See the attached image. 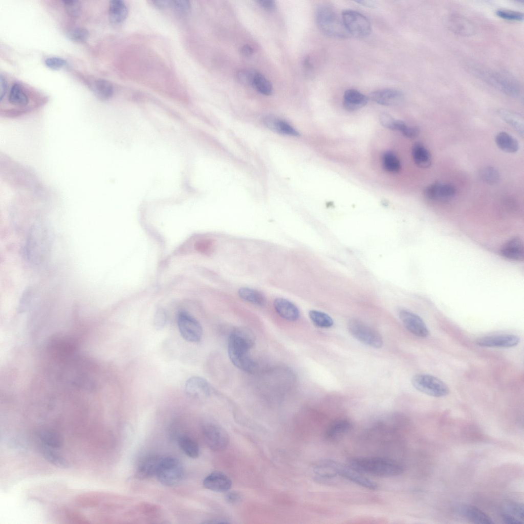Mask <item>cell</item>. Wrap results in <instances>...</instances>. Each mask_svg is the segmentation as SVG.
<instances>
[{
	"instance_id": "obj_1",
	"label": "cell",
	"mask_w": 524,
	"mask_h": 524,
	"mask_svg": "<svg viewBox=\"0 0 524 524\" xmlns=\"http://www.w3.org/2000/svg\"><path fill=\"white\" fill-rule=\"evenodd\" d=\"M253 334L248 330L237 328L230 335L228 353L232 363L239 369L252 373L255 369V362L249 355V350L253 346Z\"/></svg>"
},
{
	"instance_id": "obj_2",
	"label": "cell",
	"mask_w": 524,
	"mask_h": 524,
	"mask_svg": "<svg viewBox=\"0 0 524 524\" xmlns=\"http://www.w3.org/2000/svg\"><path fill=\"white\" fill-rule=\"evenodd\" d=\"M348 465L358 472L380 477L399 475L403 467L395 460L384 457H357L351 459Z\"/></svg>"
},
{
	"instance_id": "obj_3",
	"label": "cell",
	"mask_w": 524,
	"mask_h": 524,
	"mask_svg": "<svg viewBox=\"0 0 524 524\" xmlns=\"http://www.w3.org/2000/svg\"><path fill=\"white\" fill-rule=\"evenodd\" d=\"M316 20L321 31L328 36L343 38L348 35L342 17L328 5H321L317 9Z\"/></svg>"
},
{
	"instance_id": "obj_4",
	"label": "cell",
	"mask_w": 524,
	"mask_h": 524,
	"mask_svg": "<svg viewBox=\"0 0 524 524\" xmlns=\"http://www.w3.org/2000/svg\"><path fill=\"white\" fill-rule=\"evenodd\" d=\"M156 476L162 484L173 486L182 480L184 470L181 463L177 458L162 457Z\"/></svg>"
},
{
	"instance_id": "obj_5",
	"label": "cell",
	"mask_w": 524,
	"mask_h": 524,
	"mask_svg": "<svg viewBox=\"0 0 524 524\" xmlns=\"http://www.w3.org/2000/svg\"><path fill=\"white\" fill-rule=\"evenodd\" d=\"M411 383L417 390L434 397H443L449 392L448 387L444 382L430 375H416L411 379Z\"/></svg>"
},
{
	"instance_id": "obj_6",
	"label": "cell",
	"mask_w": 524,
	"mask_h": 524,
	"mask_svg": "<svg viewBox=\"0 0 524 524\" xmlns=\"http://www.w3.org/2000/svg\"><path fill=\"white\" fill-rule=\"evenodd\" d=\"M341 17L348 34L358 37H364L371 33L370 23L361 13L352 10H344L341 13Z\"/></svg>"
},
{
	"instance_id": "obj_7",
	"label": "cell",
	"mask_w": 524,
	"mask_h": 524,
	"mask_svg": "<svg viewBox=\"0 0 524 524\" xmlns=\"http://www.w3.org/2000/svg\"><path fill=\"white\" fill-rule=\"evenodd\" d=\"M347 326L353 337L361 342L376 348L382 346L383 340L380 334L363 322L353 319L348 321Z\"/></svg>"
},
{
	"instance_id": "obj_8",
	"label": "cell",
	"mask_w": 524,
	"mask_h": 524,
	"mask_svg": "<svg viewBox=\"0 0 524 524\" xmlns=\"http://www.w3.org/2000/svg\"><path fill=\"white\" fill-rule=\"evenodd\" d=\"M483 78L490 84L507 95L517 97L520 88L518 82L508 73L504 72H485L481 74Z\"/></svg>"
},
{
	"instance_id": "obj_9",
	"label": "cell",
	"mask_w": 524,
	"mask_h": 524,
	"mask_svg": "<svg viewBox=\"0 0 524 524\" xmlns=\"http://www.w3.org/2000/svg\"><path fill=\"white\" fill-rule=\"evenodd\" d=\"M204 440L211 450L215 451L223 450L229 443V436L226 431L221 427L213 423H206L202 426Z\"/></svg>"
},
{
	"instance_id": "obj_10",
	"label": "cell",
	"mask_w": 524,
	"mask_h": 524,
	"mask_svg": "<svg viewBox=\"0 0 524 524\" xmlns=\"http://www.w3.org/2000/svg\"><path fill=\"white\" fill-rule=\"evenodd\" d=\"M178 326L182 337L191 342H199L202 337L201 325L192 316L186 312H181L177 318Z\"/></svg>"
},
{
	"instance_id": "obj_11",
	"label": "cell",
	"mask_w": 524,
	"mask_h": 524,
	"mask_svg": "<svg viewBox=\"0 0 524 524\" xmlns=\"http://www.w3.org/2000/svg\"><path fill=\"white\" fill-rule=\"evenodd\" d=\"M333 465L337 475L341 476L354 483L369 489L375 490L377 488V485L375 482L348 465L346 466L333 460Z\"/></svg>"
},
{
	"instance_id": "obj_12",
	"label": "cell",
	"mask_w": 524,
	"mask_h": 524,
	"mask_svg": "<svg viewBox=\"0 0 524 524\" xmlns=\"http://www.w3.org/2000/svg\"><path fill=\"white\" fill-rule=\"evenodd\" d=\"M456 193L455 187L448 183H433L424 190L425 196L430 200L447 202L453 199Z\"/></svg>"
},
{
	"instance_id": "obj_13",
	"label": "cell",
	"mask_w": 524,
	"mask_h": 524,
	"mask_svg": "<svg viewBox=\"0 0 524 524\" xmlns=\"http://www.w3.org/2000/svg\"><path fill=\"white\" fill-rule=\"evenodd\" d=\"M399 315L405 327L412 334L420 337L428 336V329L418 315L406 310H400Z\"/></svg>"
},
{
	"instance_id": "obj_14",
	"label": "cell",
	"mask_w": 524,
	"mask_h": 524,
	"mask_svg": "<svg viewBox=\"0 0 524 524\" xmlns=\"http://www.w3.org/2000/svg\"><path fill=\"white\" fill-rule=\"evenodd\" d=\"M519 337L513 334H500L485 336L475 341L476 345L488 347H511L517 345Z\"/></svg>"
},
{
	"instance_id": "obj_15",
	"label": "cell",
	"mask_w": 524,
	"mask_h": 524,
	"mask_svg": "<svg viewBox=\"0 0 524 524\" xmlns=\"http://www.w3.org/2000/svg\"><path fill=\"white\" fill-rule=\"evenodd\" d=\"M368 98L382 105H396L403 100V93L397 90L385 89L374 91L369 94Z\"/></svg>"
},
{
	"instance_id": "obj_16",
	"label": "cell",
	"mask_w": 524,
	"mask_h": 524,
	"mask_svg": "<svg viewBox=\"0 0 524 524\" xmlns=\"http://www.w3.org/2000/svg\"><path fill=\"white\" fill-rule=\"evenodd\" d=\"M161 459L162 457L156 454L145 456L138 466L136 477L140 479H145L156 475Z\"/></svg>"
},
{
	"instance_id": "obj_17",
	"label": "cell",
	"mask_w": 524,
	"mask_h": 524,
	"mask_svg": "<svg viewBox=\"0 0 524 524\" xmlns=\"http://www.w3.org/2000/svg\"><path fill=\"white\" fill-rule=\"evenodd\" d=\"M273 305L277 314L286 320L295 321L300 317V312L298 307L287 299L277 298L274 300Z\"/></svg>"
},
{
	"instance_id": "obj_18",
	"label": "cell",
	"mask_w": 524,
	"mask_h": 524,
	"mask_svg": "<svg viewBox=\"0 0 524 524\" xmlns=\"http://www.w3.org/2000/svg\"><path fill=\"white\" fill-rule=\"evenodd\" d=\"M185 390L189 397L195 398L207 397L210 394V387L207 381L198 376L191 377L187 380Z\"/></svg>"
},
{
	"instance_id": "obj_19",
	"label": "cell",
	"mask_w": 524,
	"mask_h": 524,
	"mask_svg": "<svg viewBox=\"0 0 524 524\" xmlns=\"http://www.w3.org/2000/svg\"><path fill=\"white\" fill-rule=\"evenodd\" d=\"M203 485L205 488L211 491L225 492L230 489L232 482L225 474L220 472H213L204 478Z\"/></svg>"
},
{
	"instance_id": "obj_20",
	"label": "cell",
	"mask_w": 524,
	"mask_h": 524,
	"mask_svg": "<svg viewBox=\"0 0 524 524\" xmlns=\"http://www.w3.org/2000/svg\"><path fill=\"white\" fill-rule=\"evenodd\" d=\"M501 255L510 260L520 261L523 259L524 247L519 237H515L506 242L500 249Z\"/></svg>"
},
{
	"instance_id": "obj_21",
	"label": "cell",
	"mask_w": 524,
	"mask_h": 524,
	"mask_svg": "<svg viewBox=\"0 0 524 524\" xmlns=\"http://www.w3.org/2000/svg\"><path fill=\"white\" fill-rule=\"evenodd\" d=\"M368 97L355 89H348L343 95V106L349 111H354L364 106L368 102Z\"/></svg>"
},
{
	"instance_id": "obj_22",
	"label": "cell",
	"mask_w": 524,
	"mask_h": 524,
	"mask_svg": "<svg viewBox=\"0 0 524 524\" xmlns=\"http://www.w3.org/2000/svg\"><path fill=\"white\" fill-rule=\"evenodd\" d=\"M449 29L462 36H470L475 33L473 24L466 18L458 15H452L448 19Z\"/></svg>"
},
{
	"instance_id": "obj_23",
	"label": "cell",
	"mask_w": 524,
	"mask_h": 524,
	"mask_svg": "<svg viewBox=\"0 0 524 524\" xmlns=\"http://www.w3.org/2000/svg\"><path fill=\"white\" fill-rule=\"evenodd\" d=\"M264 123L269 129L278 134L292 136H298L299 133L287 122L274 117H267Z\"/></svg>"
},
{
	"instance_id": "obj_24",
	"label": "cell",
	"mask_w": 524,
	"mask_h": 524,
	"mask_svg": "<svg viewBox=\"0 0 524 524\" xmlns=\"http://www.w3.org/2000/svg\"><path fill=\"white\" fill-rule=\"evenodd\" d=\"M352 427V423L347 420H337L326 429L324 434L325 438L330 441L337 440L350 431Z\"/></svg>"
},
{
	"instance_id": "obj_25",
	"label": "cell",
	"mask_w": 524,
	"mask_h": 524,
	"mask_svg": "<svg viewBox=\"0 0 524 524\" xmlns=\"http://www.w3.org/2000/svg\"><path fill=\"white\" fill-rule=\"evenodd\" d=\"M127 14V8L123 1L113 0L110 2L108 15L112 23H121L126 19Z\"/></svg>"
},
{
	"instance_id": "obj_26",
	"label": "cell",
	"mask_w": 524,
	"mask_h": 524,
	"mask_svg": "<svg viewBox=\"0 0 524 524\" xmlns=\"http://www.w3.org/2000/svg\"><path fill=\"white\" fill-rule=\"evenodd\" d=\"M412 156L415 164L418 167L426 168L431 165V155L422 143L417 142L413 145Z\"/></svg>"
},
{
	"instance_id": "obj_27",
	"label": "cell",
	"mask_w": 524,
	"mask_h": 524,
	"mask_svg": "<svg viewBox=\"0 0 524 524\" xmlns=\"http://www.w3.org/2000/svg\"><path fill=\"white\" fill-rule=\"evenodd\" d=\"M238 295L244 301L251 304L263 307L266 303V298L260 291L249 287H241L237 291Z\"/></svg>"
},
{
	"instance_id": "obj_28",
	"label": "cell",
	"mask_w": 524,
	"mask_h": 524,
	"mask_svg": "<svg viewBox=\"0 0 524 524\" xmlns=\"http://www.w3.org/2000/svg\"><path fill=\"white\" fill-rule=\"evenodd\" d=\"M461 512L464 516L474 523L481 524L494 523L492 519L488 515L474 506H463L461 508Z\"/></svg>"
},
{
	"instance_id": "obj_29",
	"label": "cell",
	"mask_w": 524,
	"mask_h": 524,
	"mask_svg": "<svg viewBox=\"0 0 524 524\" xmlns=\"http://www.w3.org/2000/svg\"><path fill=\"white\" fill-rule=\"evenodd\" d=\"M498 114L507 123L512 127L521 136L524 134V120L520 114L504 109L499 110Z\"/></svg>"
},
{
	"instance_id": "obj_30",
	"label": "cell",
	"mask_w": 524,
	"mask_h": 524,
	"mask_svg": "<svg viewBox=\"0 0 524 524\" xmlns=\"http://www.w3.org/2000/svg\"><path fill=\"white\" fill-rule=\"evenodd\" d=\"M495 142L501 150L506 152L514 153L519 149L517 140L505 132H499L496 135Z\"/></svg>"
},
{
	"instance_id": "obj_31",
	"label": "cell",
	"mask_w": 524,
	"mask_h": 524,
	"mask_svg": "<svg viewBox=\"0 0 524 524\" xmlns=\"http://www.w3.org/2000/svg\"><path fill=\"white\" fill-rule=\"evenodd\" d=\"M8 100L11 105L21 108L27 106L29 103L28 97L18 83L14 84L11 87Z\"/></svg>"
},
{
	"instance_id": "obj_32",
	"label": "cell",
	"mask_w": 524,
	"mask_h": 524,
	"mask_svg": "<svg viewBox=\"0 0 524 524\" xmlns=\"http://www.w3.org/2000/svg\"><path fill=\"white\" fill-rule=\"evenodd\" d=\"M39 450L43 457L53 465L62 468L69 466L68 461L61 454L53 450V448L41 442Z\"/></svg>"
},
{
	"instance_id": "obj_33",
	"label": "cell",
	"mask_w": 524,
	"mask_h": 524,
	"mask_svg": "<svg viewBox=\"0 0 524 524\" xmlns=\"http://www.w3.org/2000/svg\"><path fill=\"white\" fill-rule=\"evenodd\" d=\"M92 90L100 100L105 101L110 99L114 94V88L109 81L104 79H97L92 84Z\"/></svg>"
},
{
	"instance_id": "obj_34",
	"label": "cell",
	"mask_w": 524,
	"mask_h": 524,
	"mask_svg": "<svg viewBox=\"0 0 524 524\" xmlns=\"http://www.w3.org/2000/svg\"><path fill=\"white\" fill-rule=\"evenodd\" d=\"M37 435L41 442L53 448H58L62 445V439L56 431L41 429L37 431Z\"/></svg>"
},
{
	"instance_id": "obj_35",
	"label": "cell",
	"mask_w": 524,
	"mask_h": 524,
	"mask_svg": "<svg viewBox=\"0 0 524 524\" xmlns=\"http://www.w3.org/2000/svg\"><path fill=\"white\" fill-rule=\"evenodd\" d=\"M178 444L181 450L188 457L195 458L199 456V445L192 438L186 435L181 436L178 439Z\"/></svg>"
},
{
	"instance_id": "obj_36",
	"label": "cell",
	"mask_w": 524,
	"mask_h": 524,
	"mask_svg": "<svg viewBox=\"0 0 524 524\" xmlns=\"http://www.w3.org/2000/svg\"><path fill=\"white\" fill-rule=\"evenodd\" d=\"M309 316L314 325L321 328L331 327L334 321L328 314L321 311L312 310L309 312Z\"/></svg>"
},
{
	"instance_id": "obj_37",
	"label": "cell",
	"mask_w": 524,
	"mask_h": 524,
	"mask_svg": "<svg viewBox=\"0 0 524 524\" xmlns=\"http://www.w3.org/2000/svg\"><path fill=\"white\" fill-rule=\"evenodd\" d=\"M252 86L259 93L265 95H270L273 89L270 82L261 73L256 72Z\"/></svg>"
},
{
	"instance_id": "obj_38",
	"label": "cell",
	"mask_w": 524,
	"mask_h": 524,
	"mask_svg": "<svg viewBox=\"0 0 524 524\" xmlns=\"http://www.w3.org/2000/svg\"><path fill=\"white\" fill-rule=\"evenodd\" d=\"M382 164L386 171L397 172L401 169V163L396 155L390 151L385 152L382 156Z\"/></svg>"
},
{
	"instance_id": "obj_39",
	"label": "cell",
	"mask_w": 524,
	"mask_h": 524,
	"mask_svg": "<svg viewBox=\"0 0 524 524\" xmlns=\"http://www.w3.org/2000/svg\"><path fill=\"white\" fill-rule=\"evenodd\" d=\"M479 176L484 182L491 185L497 183L500 178L497 170L491 166L482 168L479 172Z\"/></svg>"
},
{
	"instance_id": "obj_40",
	"label": "cell",
	"mask_w": 524,
	"mask_h": 524,
	"mask_svg": "<svg viewBox=\"0 0 524 524\" xmlns=\"http://www.w3.org/2000/svg\"><path fill=\"white\" fill-rule=\"evenodd\" d=\"M64 8L70 16L76 17L81 12V5L79 1L76 0L63 1Z\"/></svg>"
},
{
	"instance_id": "obj_41",
	"label": "cell",
	"mask_w": 524,
	"mask_h": 524,
	"mask_svg": "<svg viewBox=\"0 0 524 524\" xmlns=\"http://www.w3.org/2000/svg\"><path fill=\"white\" fill-rule=\"evenodd\" d=\"M170 7L180 15H187L190 11L191 5L189 1L177 0L170 1Z\"/></svg>"
},
{
	"instance_id": "obj_42",
	"label": "cell",
	"mask_w": 524,
	"mask_h": 524,
	"mask_svg": "<svg viewBox=\"0 0 524 524\" xmlns=\"http://www.w3.org/2000/svg\"><path fill=\"white\" fill-rule=\"evenodd\" d=\"M89 35L88 30L81 27L74 28L69 31L67 33V36L70 40L76 42L85 41Z\"/></svg>"
},
{
	"instance_id": "obj_43",
	"label": "cell",
	"mask_w": 524,
	"mask_h": 524,
	"mask_svg": "<svg viewBox=\"0 0 524 524\" xmlns=\"http://www.w3.org/2000/svg\"><path fill=\"white\" fill-rule=\"evenodd\" d=\"M496 13L498 17L509 20L521 21L523 18V13L518 11L500 9Z\"/></svg>"
},
{
	"instance_id": "obj_44",
	"label": "cell",
	"mask_w": 524,
	"mask_h": 524,
	"mask_svg": "<svg viewBox=\"0 0 524 524\" xmlns=\"http://www.w3.org/2000/svg\"><path fill=\"white\" fill-rule=\"evenodd\" d=\"M256 72L253 70H242L237 74L238 80L243 84L252 86Z\"/></svg>"
},
{
	"instance_id": "obj_45",
	"label": "cell",
	"mask_w": 524,
	"mask_h": 524,
	"mask_svg": "<svg viewBox=\"0 0 524 524\" xmlns=\"http://www.w3.org/2000/svg\"><path fill=\"white\" fill-rule=\"evenodd\" d=\"M379 120L381 125L385 128L396 130L398 120L390 115L385 113L381 114Z\"/></svg>"
},
{
	"instance_id": "obj_46",
	"label": "cell",
	"mask_w": 524,
	"mask_h": 524,
	"mask_svg": "<svg viewBox=\"0 0 524 524\" xmlns=\"http://www.w3.org/2000/svg\"><path fill=\"white\" fill-rule=\"evenodd\" d=\"M46 66L54 70L62 69L67 64V62L63 58L57 57L48 58L45 60Z\"/></svg>"
},
{
	"instance_id": "obj_47",
	"label": "cell",
	"mask_w": 524,
	"mask_h": 524,
	"mask_svg": "<svg viewBox=\"0 0 524 524\" xmlns=\"http://www.w3.org/2000/svg\"><path fill=\"white\" fill-rule=\"evenodd\" d=\"M166 322V315L165 312L159 309L156 312L154 317V326L157 330H160L165 326Z\"/></svg>"
},
{
	"instance_id": "obj_48",
	"label": "cell",
	"mask_w": 524,
	"mask_h": 524,
	"mask_svg": "<svg viewBox=\"0 0 524 524\" xmlns=\"http://www.w3.org/2000/svg\"><path fill=\"white\" fill-rule=\"evenodd\" d=\"M506 509L507 512H510V513H508V514H514L515 517H518L521 520H523V509L522 505L511 503L508 504Z\"/></svg>"
},
{
	"instance_id": "obj_49",
	"label": "cell",
	"mask_w": 524,
	"mask_h": 524,
	"mask_svg": "<svg viewBox=\"0 0 524 524\" xmlns=\"http://www.w3.org/2000/svg\"><path fill=\"white\" fill-rule=\"evenodd\" d=\"M402 134L408 138H414L419 135L420 130L418 127L408 126L406 125L405 127L401 132Z\"/></svg>"
},
{
	"instance_id": "obj_50",
	"label": "cell",
	"mask_w": 524,
	"mask_h": 524,
	"mask_svg": "<svg viewBox=\"0 0 524 524\" xmlns=\"http://www.w3.org/2000/svg\"><path fill=\"white\" fill-rule=\"evenodd\" d=\"M503 520L506 523L509 524H522L521 520L517 518L514 516L508 513H504L501 515Z\"/></svg>"
},
{
	"instance_id": "obj_51",
	"label": "cell",
	"mask_w": 524,
	"mask_h": 524,
	"mask_svg": "<svg viewBox=\"0 0 524 524\" xmlns=\"http://www.w3.org/2000/svg\"><path fill=\"white\" fill-rule=\"evenodd\" d=\"M7 81L1 74L0 76V101L2 102L7 91Z\"/></svg>"
},
{
	"instance_id": "obj_52",
	"label": "cell",
	"mask_w": 524,
	"mask_h": 524,
	"mask_svg": "<svg viewBox=\"0 0 524 524\" xmlns=\"http://www.w3.org/2000/svg\"><path fill=\"white\" fill-rule=\"evenodd\" d=\"M257 3L261 8L266 10L272 11L275 8V3L273 1L261 0L257 1Z\"/></svg>"
},
{
	"instance_id": "obj_53",
	"label": "cell",
	"mask_w": 524,
	"mask_h": 524,
	"mask_svg": "<svg viewBox=\"0 0 524 524\" xmlns=\"http://www.w3.org/2000/svg\"><path fill=\"white\" fill-rule=\"evenodd\" d=\"M226 499L229 503L235 504L241 500V496L238 492H230L226 494Z\"/></svg>"
},
{
	"instance_id": "obj_54",
	"label": "cell",
	"mask_w": 524,
	"mask_h": 524,
	"mask_svg": "<svg viewBox=\"0 0 524 524\" xmlns=\"http://www.w3.org/2000/svg\"><path fill=\"white\" fill-rule=\"evenodd\" d=\"M241 53L245 56H250L254 53V50L253 48L249 45H245L243 46L241 48Z\"/></svg>"
},
{
	"instance_id": "obj_55",
	"label": "cell",
	"mask_w": 524,
	"mask_h": 524,
	"mask_svg": "<svg viewBox=\"0 0 524 524\" xmlns=\"http://www.w3.org/2000/svg\"><path fill=\"white\" fill-rule=\"evenodd\" d=\"M355 2L357 3L358 4H360L362 6L369 8H375L377 5L376 2L375 1L370 0L357 1H355Z\"/></svg>"
},
{
	"instance_id": "obj_56",
	"label": "cell",
	"mask_w": 524,
	"mask_h": 524,
	"mask_svg": "<svg viewBox=\"0 0 524 524\" xmlns=\"http://www.w3.org/2000/svg\"><path fill=\"white\" fill-rule=\"evenodd\" d=\"M153 5L158 8H164L169 7L170 1H155L152 2Z\"/></svg>"
},
{
	"instance_id": "obj_57",
	"label": "cell",
	"mask_w": 524,
	"mask_h": 524,
	"mask_svg": "<svg viewBox=\"0 0 524 524\" xmlns=\"http://www.w3.org/2000/svg\"><path fill=\"white\" fill-rule=\"evenodd\" d=\"M205 523H229V522L227 521L226 520H225L224 519H215L209 520V521L205 522Z\"/></svg>"
},
{
	"instance_id": "obj_58",
	"label": "cell",
	"mask_w": 524,
	"mask_h": 524,
	"mask_svg": "<svg viewBox=\"0 0 524 524\" xmlns=\"http://www.w3.org/2000/svg\"><path fill=\"white\" fill-rule=\"evenodd\" d=\"M304 66L308 69H311L312 68V64L309 58H305L304 61Z\"/></svg>"
}]
</instances>
